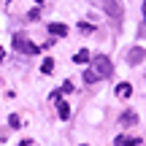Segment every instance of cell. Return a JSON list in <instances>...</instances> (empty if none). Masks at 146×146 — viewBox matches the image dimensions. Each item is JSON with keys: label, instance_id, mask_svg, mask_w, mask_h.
<instances>
[{"label": "cell", "instance_id": "cell-16", "mask_svg": "<svg viewBox=\"0 0 146 146\" xmlns=\"http://www.w3.org/2000/svg\"><path fill=\"white\" fill-rule=\"evenodd\" d=\"M0 60H3V49H0Z\"/></svg>", "mask_w": 146, "mask_h": 146}, {"label": "cell", "instance_id": "cell-9", "mask_svg": "<svg viewBox=\"0 0 146 146\" xmlns=\"http://www.w3.org/2000/svg\"><path fill=\"white\" fill-rule=\"evenodd\" d=\"M57 108H60V119H68V116H70V106L65 103V100L57 98Z\"/></svg>", "mask_w": 146, "mask_h": 146}, {"label": "cell", "instance_id": "cell-13", "mask_svg": "<svg viewBox=\"0 0 146 146\" xmlns=\"http://www.w3.org/2000/svg\"><path fill=\"white\" fill-rule=\"evenodd\" d=\"M38 16H41V11H38V8H33V11H30V14H27V19H30V22H35V19H38Z\"/></svg>", "mask_w": 146, "mask_h": 146}, {"label": "cell", "instance_id": "cell-1", "mask_svg": "<svg viewBox=\"0 0 146 146\" xmlns=\"http://www.w3.org/2000/svg\"><path fill=\"white\" fill-rule=\"evenodd\" d=\"M111 73H114V62H111L106 54H98V57H92V62H89V70L84 73V81L87 84H98V81H103V78H108Z\"/></svg>", "mask_w": 146, "mask_h": 146}, {"label": "cell", "instance_id": "cell-8", "mask_svg": "<svg viewBox=\"0 0 146 146\" xmlns=\"http://www.w3.org/2000/svg\"><path fill=\"white\" fill-rule=\"evenodd\" d=\"M141 138H130V135H119L116 138V146H138Z\"/></svg>", "mask_w": 146, "mask_h": 146}, {"label": "cell", "instance_id": "cell-12", "mask_svg": "<svg viewBox=\"0 0 146 146\" xmlns=\"http://www.w3.org/2000/svg\"><path fill=\"white\" fill-rule=\"evenodd\" d=\"M8 125H11V127H14V130H16V127L22 125V119H19V114H11V119H8Z\"/></svg>", "mask_w": 146, "mask_h": 146}, {"label": "cell", "instance_id": "cell-3", "mask_svg": "<svg viewBox=\"0 0 146 146\" xmlns=\"http://www.w3.org/2000/svg\"><path fill=\"white\" fill-rule=\"evenodd\" d=\"M106 11H108V16H111L114 22H122V16H125L119 0H106Z\"/></svg>", "mask_w": 146, "mask_h": 146}, {"label": "cell", "instance_id": "cell-14", "mask_svg": "<svg viewBox=\"0 0 146 146\" xmlns=\"http://www.w3.org/2000/svg\"><path fill=\"white\" fill-rule=\"evenodd\" d=\"M78 30H81V33H92L95 27H92V25H87V22H81V25H78Z\"/></svg>", "mask_w": 146, "mask_h": 146}, {"label": "cell", "instance_id": "cell-15", "mask_svg": "<svg viewBox=\"0 0 146 146\" xmlns=\"http://www.w3.org/2000/svg\"><path fill=\"white\" fill-rule=\"evenodd\" d=\"M141 14H143V22H146V3L141 5Z\"/></svg>", "mask_w": 146, "mask_h": 146}, {"label": "cell", "instance_id": "cell-5", "mask_svg": "<svg viewBox=\"0 0 146 146\" xmlns=\"http://www.w3.org/2000/svg\"><path fill=\"white\" fill-rule=\"evenodd\" d=\"M49 33H52L54 38H65V35H68V27L60 25V22H52V25H49Z\"/></svg>", "mask_w": 146, "mask_h": 146}, {"label": "cell", "instance_id": "cell-6", "mask_svg": "<svg viewBox=\"0 0 146 146\" xmlns=\"http://www.w3.org/2000/svg\"><path fill=\"white\" fill-rule=\"evenodd\" d=\"M133 95V87L127 81H122V84H116V98H130Z\"/></svg>", "mask_w": 146, "mask_h": 146}, {"label": "cell", "instance_id": "cell-11", "mask_svg": "<svg viewBox=\"0 0 146 146\" xmlns=\"http://www.w3.org/2000/svg\"><path fill=\"white\" fill-rule=\"evenodd\" d=\"M52 70H54V60H52V57H46V60H43V65H41V73H46V76H49Z\"/></svg>", "mask_w": 146, "mask_h": 146}, {"label": "cell", "instance_id": "cell-10", "mask_svg": "<svg viewBox=\"0 0 146 146\" xmlns=\"http://www.w3.org/2000/svg\"><path fill=\"white\" fill-rule=\"evenodd\" d=\"M73 62H76V65H84V62H89V52H87V49L76 52V54H73Z\"/></svg>", "mask_w": 146, "mask_h": 146}, {"label": "cell", "instance_id": "cell-2", "mask_svg": "<svg viewBox=\"0 0 146 146\" xmlns=\"http://www.w3.org/2000/svg\"><path fill=\"white\" fill-rule=\"evenodd\" d=\"M14 49L19 54H27V57H33V54H38V46L30 41V38L25 35V33H16L14 35Z\"/></svg>", "mask_w": 146, "mask_h": 146}, {"label": "cell", "instance_id": "cell-4", "mask_svg": "<svg viewBox=\"0 0 146 146\" xmlns=\"http://www.w3.org/2000/svg\"><path fill=\"white\" fill-rule=\"evenodd\" d=\"M143 60H146V49H141V46H133L127 52V65H141Z\"/></svg>", "mask_w": 146, "mask_h": 146}, {"label": "cell", "instance_id": "cell-17", "mask_svg": "<svg viewBox=\"0 0 146 146\" xmlns=\"http://www.w3.org/2000/svg\"><path fill=\"white\" fill-rule=\"evenodd\" d=\"M35 3H43V0H35Z\"/></svg>", "mask_w": 146, "mask_h": 146}, {"label": "cell", "instance_id": "cell-7", "mask_svg": "<svg viewBox=\"0 0 146 146\" xmlns=\"http://www.w3.org/2000/svg\"><path fill=\"white\" fill-rule=\"evenodd\" d=\"M119 122H122L125 127H130V125H135V122H138V114H135V111H125Z\"/></svg>", "mask_w": 146, "mask_h": 146}]
</instances>
